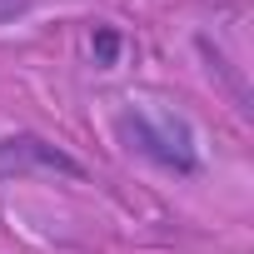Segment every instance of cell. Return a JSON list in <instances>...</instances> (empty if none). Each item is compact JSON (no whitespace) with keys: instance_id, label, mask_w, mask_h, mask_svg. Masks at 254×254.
<instances>
[{"instance_id":"6da1fadb","label":"cell","mask_w":254,"mask_h":254,"mask_svg":"<svg viewBox=\"0 0 254 254\" xmlns=\"http://www.w3.org/2000/svg\"><path fill=\"white\" fill-rule=\"evenodd\" d=\"M115 135L120 145L130 150L135 160L155 165L160 175L175 180H194L204 170L199 160V140H194V125L175 110H145V105H125L115 115Z\"/></svg>"},{"instance_id":"7a4b0ae2","label":"cell","mask_w":254,"mask_h":254,"mask_svg":"<svg viewBox=\"0 0 254 254\" xmlns=\"http://www.w3.org/2000/svg\"><path fill=\"white\" fill-rule=\"evenodd\" d=\"M35 175H50V180H85V165L60 150L55 140L35 135V130H15V135H0V185L10 180H35Z\"/></svg>"},{"instance_id":"3957f363","label":"cell","mask_w":254,"mask_h":254,"mask_svg":"<svg viewBox=\"0 0 254 254\" xmlns=\"http://www.w3.org/2000/svg\"><path fill=\"white\" fill-rule=\"evenodd\" d=\"M120 50H125V35H120L115 25H105V20H100V25L90 30V55H95V65H100V70H115Z\"/></svg>"},{"instance_id":"277c9868","label":"cell","mask_w":254,"mask_h":254,"mask_svg":"<svg viewBox=\"0 0 254 254\" xmlns=\"http://www.w3.org/2000/svg\"><path fill=\"white\" fill-rule=\"evenodd\" d=\"M35 10V0H0V25H15Z\"/></svg>"}]
</instances>
